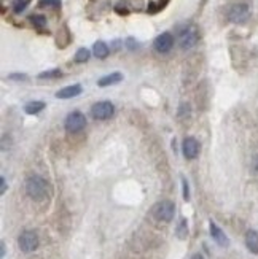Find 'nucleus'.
<instances>
[{"label":"nucleus","instance_id":"obj_1","mask_svg":"<svg viewBox=\"0 0 258 259\" xmlns=\"http://www.w3.org/2000/svg\"><path fill=\"white\" fill-rule=\"evenodd\" d=\"M48 183L45 178H42L38 175H30L28 180H26V193L34 201H43L46 199L48 196Z\"/></svg>","mask_w":258,"mask_h":259},{"label":"nucleus","instance_id":"obj_2","mask_svg":"<svg viewBox=\"0 0 258 259\" xmlns=\"http://www.w3.org/2000/svg\"><path fill=\"white\" fill-rule=\"evenodd\" d=\"M200 41V29L194 24H185L178 30V43L184 49H192Z\"/></svg>","mask_w":258,"mask_h":259},{"label":"nucleus","instance_id":"obj_3","mask_svg":"<svg viewBox=\"0 0 258 259\" xmlns=\"http://www.w3.org/2000/svg\"><path fill=\"white\" fill-rule=\"evenodd\" d=\"M152 215L156 221L169 223L176 215V204L172 201H161L158 204H154V207L152 209Z\"/></svg>","mask_w":258,"mask_h":259},{"label":"nucleus","instance_id":"obj_4","mask_svg":"<svg viewBox=\"0 0 258 259\" xmlns=\"http://www.w3.org/2000/svg\"><path fill=\"white\" fill-rule=\"evenodd\" d=\"M250 18V8L247 3H234L228 10V19L234 24H244Z\"/></svg>","mask_w":258,"mask_h":259},{"label":"nucleus","instance_id":"obj_5","mask_svg":"<svg viewBox=\"0 0 258 259\" xmlns=\"http://www.w3.org/2000/svg\"><path fill=\"white\" fill-rule=\"evenodd\" d=\"M66 131L68 134H78L82 132L84 126H86V118L82 111H72V113H68L67 118H66Z\"/></svg>","mask_w":258,"mask_h":259},{"label":"nucleus","instance_id":"obj_6","mask_svg":"<svg viewBox=\"0 0 258 259\" xmlns=\"http://www.w3.org/2000/svg\"><path fill=\"white\" fill-rule=\"evenodd\" d=\"M115 113V107L112 102H107V100H102V102H98L94 103L91 107V115L94 119L98 121H106V119H110Z\"/></svg>","mask_w":258,"mask_h":259},{"label":"nucleus","instance_id":"obj_7","mask_svg":"<svg viewBox=\"0 0 258 259\" xmlns=\"http://www.w3.org/2000/svg\"><path fill=\"white\" fill-rule=\"evenodd\" d=\"M20 248L24 253H32L38 248V236L34 231H24L18 239Z\"/></svg>","mask_w":258,"mask_h":259},{"label":"nucleus","instance_id":"obj_8","mask_svg":"<svg viewBox=\"0 0 258 259\" xmlns=\"http://www.w3.org/2000/svg\"><path fill=\"white\" fill-rule=\"evenodd\" d=\"M153 46L161 54L169 53V51L172 49V46H174V35L169 33V32H162L161 35H158L156 38H154Z\"/></svg>","mask_w":258,"mask_h":259},{"label":"nucleus","instance_id":"obj_9","mask_svg":"<svg viewBox=\"0 0 258 259\" xmlns=\"http://www.w3.org/2000/svg\"><path fill=\"white\" fill-rule=\"evenodd\" d=\"M182 151H184V156L188 161H193L198 158V154H200V143H198L194 137H186L182 145Z\"/></svg>","mask_w":258,"mask_h":259},{"label":"nucleus","instance_id":"obj_10","mask_svg":"<svg viewBox=\"0 0 258 259\" xmlns=\"http://www.w3.org/2000/svg\"><path fill=\"white\" fill-rule=\"evenodd\" d=\"M209 231H210V236H212L215 244L220 245V247H228V244H230L228 237L225 236V232H223L214 221L209 223Z\"/></svg>","mask_w":258,"mask_h":259},{"label":"nucleus","instance_id":"obj_11","mask_svg":"<svg viewBox=\"0 0 258 259\" xmlns=\"http://www.w3.org/2000/svg\"><path fill=\"white\" fill-rule=\"evenodd\" d=\"M82 91H83V88L80 84H70V86H66L62 89H59L56 92V97L58 99H72V97L80 96Z\"/></svg>","mask_w":258,"mask_h":259},{"label":"nucleus","instance_id":"obj_12","mask_svg":"<svg viewBox=\"0 0 258 259\" xmlns=\"http://www.w3.org/2000/svg\"><path fill=\"white\" fill-rule=\"evenodd\" d=\"M246 247L247 250L250 253L254 255H258V232L250 229V231H247V234H246Z\"/></svg>","mask_w":258,"mask_h":259},{"label":"nucleus","instance_id":"obj_13","mask_svg":"<svg viewBox=\"0 0 258 259\" xmlns=\"http://www.w3.org/2000/svg\"><path fill=\"white\" fill-rule=\"evenodd\" d=\"M120 81H123V75L120 72H114V73H108L106 76H102V78L98 81V86L99 88H107V86L116 84Z\"/></svg>","mask_w":258,"mask_h":259},{"label":"nucleus","instance_id":"obj_14","mask_svg":"<svg viewBox=\"0 0 258 259\" xmlns=\"http://www.w3.org/2000/svg\"><path fill=\"white\" fill-rule=\"evenodd\" d=\"M92 53L94 56H96L98 59H106L110 53V49L107 46V43L104 41H96L94 43V46H92Z\"/></svg>","mask_w":258,"mask_h":259},{"label":"nucleus","instance_id":"obj_15","mask_svg":"<svg viewBox=\"0 0 258 259\" xmlns=\"http://www.w3.org/2000/svg\"><path fill=\"white\" fill-rule=\"evenodd\" d=\"M43 108H45V102H42V100H32L29 103H26L24 111L28 115H37V113H40Z\"/></svg>","mask_w":258,"mask_h":259},{"label":"nucleus","instance_id":"obj_16","mask_svg":"<svg viewBox=\"0 0 258 259\" xmlns=\"http://www.w3.org/2000/svg\"><path fill=\"white\" fill-rule=\"evenodd\" d=\"M59 76H62V72L59 70V68H53V70L42 72L38 75V78L40 80H53V78H59Z\"/></svg>","mask_w":258,"mask_h":259},{"label":"nucleus","instance_id":"obj_17","mask_svg":"<svg viewBox=\"0 0 258 259\" xmlns=\"http://www.w3.org/2000/svg\"><path fill=\"white\" fill-rule=\"evenodd\" d=\"M176 232H177V237L180 240H185L188 237V223H186V220H180Z\"/></svg>","mask_w":258,"mask_h":259},{"label":"nucleus","instance_id":"obj_18","mask_svg":"<svg viewBox=\"0 0 258 259\" xmlns=\"http://www.w3.org/2000/svg\"><path fill=\"white\" fill-rule=\"evenodd\" d=\"M30 22L34 24V27H37L38 30H42L46 25V18L45 16H42V14H32Z\"/></svg>","mask_w":258,"mask_h":259},{"label":"nucleus","instance_id":"obj_19","mask_svg":"<svg viewBox=\"0 0 258 259\" xmlns=\"http://www.w3.org/2000/svg\"><path fill=\"white\" fill-rule=\"evenodd\" d=\"M90 56H91L90 49H86V48H80V49L75 53V62L83 64V62H86V60L90 59Z\"/></svg>","mask_w":258,"mask_h":259},{"label":"nucleus","instance_id":"obj_20","mask_svg":"<svg viewBox=\"0 0 258 259\" xmlns=\"http://www.w3.org/2000/svg\"><path fill=\"white\" fill-rule=\"evenodd\" d=\"M29 3H30V0H14L13 2V11L16 14H20L26 10V8H28Z\"/></svg>","mask_w":258,"mask_h":259},{"label":"nucleus","instance_id":"obj_21","mask_svg":"<svg viewBox=\"0 0 258 259\" xmlns=\"http://www.w3.org/2000/svg\"><path fill=\"white\" fill-rule=\"evenodd\" d=\"M61 0H38V6H50V8H59Z\"/></svg>","mask_w":258,"mask_h":259},{"label":"nucleus","instance_id":"obj_22","mask_svg":"<svg viewBox=\"0 0 258 259\" xmlns=\"http://www.w3.org/2000/svg\"><path fill=\"white\" fill-rule=\"evenodd\" d=\"M8 80H12V81H26V80H28V75H26V73H12V75H8Z\"/></svg>","mask_w":258,"mask_h":259},{"label":"nucleus","instance_id":"obj_23","mask_svg":"<svg viewBox=\"0 0 258 259\" xmlns=\"http://www.w3.org/2000/svg\"><path fill=\"white\" fill-rule=\"evenodd\" d=\"M182 186H184V199L188 201L190 199V188H188V181L185 178H182Z\"/></svg>","mask_w":258,"mask_h":259},{"label":"nucleus","instance_id":"obj_24","mask_svg":"<svg viewBox=\"0 0 258 259\" xmlns=\"http://www.w3.org/2000/svg\"><path fill=\"white\" fill-rule=\"evenodd\" d=\"M128 48L129 49H136V48H139V45H137V41H134V38H128Z\"/></svg>","mask_w":258,"mask_h":259},{"label":"nucleus","instance_id":"obj_25","mask_svg":"<svg viewBox=\"0 0 258 259\" xmlns=\"http://www.w3.org/2000/svg\"><path fill=\"white\" fill-rule=\"evenodd\" d=\"M0 183H2V189H0V193L5 194V191H6V181H5V177L0 178Z\"/></svg>","mask_w":258,"mask_h":259},{"label":"nucleus","instance_id":"obj_26","mask_svg":"<svg viewBox=\"0 0 258 259\" xmlns=\"http://www.w3.org/2000/svg\"><path fill=\"white\" fill-rule=\"evenodd\" d=\"M192 259H204V256H202L201 253H194V255L192 256Z\"/></svg>","mask_w":258,"mask_h":259},{"label":"nucleus","instance_id":"obj_27","mask_svg":"<svg viewBox=\"0 0 258 259\" xmlns=\"http://www.w3.org/2000/svg\"><path fill=\"white\" fill-rule=\"evenodd\" d=\"M5 256V244H4V242H2V258Z\"/></svg>","mask_w":258,"mask_h":259}]
</instances>
